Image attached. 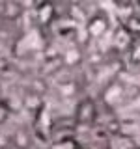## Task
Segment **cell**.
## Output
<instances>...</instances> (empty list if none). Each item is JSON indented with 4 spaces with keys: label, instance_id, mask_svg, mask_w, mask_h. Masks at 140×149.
Here are the masks:
<instances>
[{
    "label": "cell",
    "instance_id": "obj_1",
    "mask_svg": "<svg viewBox=\"0 0 140 149\" xmlns=\"http://www.w3.org/2000/svg\"><path fill=\"white\" fill-rule=\"evenodd\" d=\"M99 116V110H97V102L92 99V97H84L77 102V108H75L73 119L75 125H93Z\"/></svg>",
    "mask_w": 140,
    "mask_h": 149
},
{
    "label": "cell",
    "instance_id": "obj_2",
    "mask_svg": "<svg viewBox=\"0 0 140 149\" xmlns=\"http://www.w3.org/2000/svg\"><path fill=\"white\" fill-rule=\"evenodd\" d=\"M108 30V19H106L105 13H93V15L86 21V34L92 37V39H97L101 37L105 32Z\"/></svg>",
    "mask_w": 140,
    "mask_h": 149
},
{
    "label": "cell",
    "instance_id": "obj_3",
    "mask_svg": "<svg viewBox=\"0 0 140 149\" xmlns=\"http://www.w3.org/2000/svg\"><path fill=\"white\" fill-rule=\"evenodd\" d=\"M36 15L41 26H49L56 21V8L52 2H36Z\"/></svg>",
    "mask_w": 140,
    "mask_h": 149
},
{
    "label": "cell",
    "instance_id": "obj_4",
    "mask_svg": "<svg viewBox=\"0 0 140 149\" xmlns=\"http://www.w3.org/2000/svg\"><path fill=\"white\" fill-rule=\"evenodd\" d=\"M22 13H24L22 2H13V0L0 2V19H4V21H17L22 17Z\"/></svg>",
    "mask_w": 140,
    "mask_h": 149
},
{
    "label": "cell",
    "instance_id": "obj_5",
    "mask_svg": "<svg viewBox=\"0 0 140 149\" xmlns=\"http://www.w3.org/2000/svg\"><path fill=\"white\" fill-rule=\"evenodd\" d=\"M9 142H11V146L17 147V149H30L34 140H32V134L28 132L26 129H17V130H13Z\"/></svg>",
    "mask_w": 140,
    "mask_h": 149
},
{
    "label": "cell",
    "instance_id": "obj_6",
    "mask_svg": "<svg viewBox=\"0 0 140 149\" xmlns=\"http://www.w3.org/2000/svg\"><path fill=\"white\" fill-rule=\"evenodd\" d=\"M56 91H58L60 97H64V99H69V97H75L78 91V84L73 80V78H69V80H62L56 84Z\"/></svg>",
    "mask_w": 140,
    "mask_h": 149
},
{
    "label": "cell",
    "instance_id": "obj_7",
    "mask_svg": "<svg viewBox=\"0 0 140 149\" xmlns=\"http://www.w3.org/2000/svg\"><path fill=\"white\" fill-rule=\"evenodd\" d=\"M22 104H24V108L30 110V112L41 110V95L32 93V91H26L24 95H22Z\"/></svg>",
    "mask_w": 140,
    "mask_h": 149
},
{
    "label": "cell",
    "instance_id": "obj_8",
    "mask_svg": "<svg viewBox=\"0 0 140 149\" xmlns=\"http://www.w3.org/2000/svg\"><path fill=\"white\" fill-rule=\"evenodd\" d=\"M50 149H80V146H78V142L73 136H67V138L54 140Z\"/></svg>",
    "mask_w": 140,
    "mask_h": 149
},
{
    "label": "cell",
    "instance_id": "obj_9",
    "mask_svg": "<svg viewBox=\"0 0 140 149\" xmlns=\"http://www.w3.org/2000/svg\"><path fill=\"white\" fill-rule=\"evenodd\" d=\"M123 28L127 30V34L131 36V37H140V17H136V15H133V17H129L127 21H125V24H123Z\"/></svg>",
    "mask_w": 140,
    "mask_h": 149
},
{
    "label": "cell",
    "instance_id": "obj_10",
    "mask_svg": "<svg viewBox=\"0 0 140 149\" xmlns=\"http://www.w3.org/2000/svg\"><path fill=\"white\" fill-rule=\"evenodd\" d=\"M49 90V84H47V78H34L30 84V88H28V91L32 93H37V95H43V93Z\"/></svg>",
    "mask_w": 140,
    "mask_h": 149
},
{
    "label": "cell",
    "instance_id": "obj_11",
    "mask_svg": "<svg viewBox=\"0 0 140 149\" xmlns=\"http://www.w3.org/2000/svg\"><path fill=\"white\" fill-rule=\"evenodd\" d=\"M138 97H140V86H136V84H129V86H125L123 102H131V101L138 99Z\"/></svg>",
    "mask_w": 140,
    "mask_h": 149
},
{
    "label": "cell",
    "instance_id": "obj_12",
    "mask_svg": "<svg viewBox=\"0 0 140 149\" xmlns=\"http://www.w3.org/2000/svg\"><path fill=\"white\" fill-rule=\"evenodd\" d=\"M9 118H11V106H9L4 99H0V127L6 125L9 121Z\"/></svg>",
    "mask_w": 140,
    "mask_h": 149
},
{
    "label": "cell",
    "instance_id": "obj_13",
    "mask_svg": "<svg viewBox=\"0 0 140 149\" xmlns=\"http://www.w3.org/2000/svg\"><path fill=\"white\" fill-rule=\"evenodd\" d=\"M129 58L133 63H140V41H133L129 47Z\"/></svg>",
    "mask_w": 140,
    "mask_h": 149
},
{
    "label": "cell",
    "instance_id": "obj_14",
    "mask_svg": "<svg viewBox=\"0 0 140 149\" xmlns=\"http://www.w3.org/2000/svg\"><path fill=\"white\" fill-rule=\"evenodd\" d=\"M133 149H140V146H136V147H133Z\"/></svg>",
    "mask_w": 140,
    "mask_h": 149
}]
</instances>
